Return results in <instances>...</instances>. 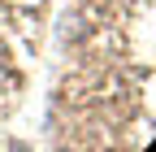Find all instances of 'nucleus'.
Listing matches in <instances>:
<instances>
[{"label":"nucleus","instance_id":"obj_1","mask_svg":"<svg viewBox=\"0 0 156 152\" xmlns=\"http://www.w3.org/2000/svg\"><path fill=\"white\" fill-rule=\"evenodd\" d=\"M13 152H22V148H13Z\"/></svg>","mask_w":156,"mask_h":152}]
</instances>
